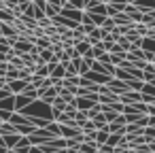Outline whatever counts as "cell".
Wrapping results in <instances>:
<instances>
[{
	"mask_svg": "<svg viewBox=\"0 0 155 153\" xmlns=\"http://www.w3.org/2000/svg\"><path fill=\"white\" fill-rule=\"evenodd\" d=\"M0 32H2V24H0ZM0 36H2V34H0Z\"/></svg>",
	"mask_w": 155,
	"mask_h": 153,
	"instance_id": "obj_33",
	"label": "cell"
},
{
	"mask_svg": "<svg viewBox=\"0 0 155 153\" xmlns=\"http://www.w3.org/2000/svg\"><path fill=\"white\" fill-rule=\"evenodd\" d=\"M66 106H68V102H66L64 98H60V96H58V98L53 100V104H51V108H55V111H60V113H64Z\"/></svg>",
	"mask_w": 155,
	"mask_h": 153,
	"instance_id": "obj_21",
	"label": "cell"
},
{
	"mask_svg": "<svg viewBox=\"0 0 155 153\" xmlns=\"http://www.w3.org/2000/svg\"><path fill=\"white\" fill-rule=\"evenodd\" d=\"M0 153H9V149H7V145L2 142V136H0Z\"/></svg>",
	"mask_w": 155,
	"mask_h": 153,
	"instance_id": "obj_32",
	"label": "cell"
},
{
	"mask_svg": "<svg viewBox=\"0 0 155 153\" xmlns=\"http://www.w3.org/2000/svg\"><path fill=\"white\" fill-rule=\"evenodd\" d=\"M113 22H115V26H134L132 19H130L125 13H117V15L113 17Z\"/></svg>",
	"mask_w": 155,
	"mask_h": 153,
	"instance_id": "obj_15",
	"label": "cell"
},
{
	"mask_svg": "<svg viewBox=\"0 0 155 153\" xmlns=\"http://www.w3.org/2000/svg\"><path fill=\"white\" fill-rule=\"evenodd\" d=\"M0 24H7V26H15L17 24V17L13 15V11H9L7 7L0 9Z\"/></svg>",
	"mask_w": 155,
	"mask_h": 153,
	"instance_id": "obj_8",
	"label": "cell"
},
{
	"mask_svg": "<svg viewBox=\"0 0 155 153\" xmlns=\"http://www.w3.org/2000/svg\"><path fill=\"white\" fill-rule=\"evenodd\" d=\"M13 94L9 91V87H2V89H0V100H7V98H11Z\"/></svg>",
	"mask_w": 155,
	"mask_h": 153,
	"instance_id": "obj_30",
	"label": "cell"
},
{
	"mask_svg": "<svg viewBox=\"0 0 155 153\" xmlns=\"http://www.w3.org/2000/svg\"><path fill=\"white\" fill-rule=\"evenodd\" d=\"M85 13H94V15L108 17V15H106V5H96V7H91V9H89V11H85Z\"/></svg>",
	"mask_w": 155,
	"mask_h": 153,
	"instance_id": "obj_22",
	"label": "cell"
},
{
	"mask_svg": "<svg viewBox=\"0 0 155 153\" xmlns=\"http://www.w3.org/2000/svg\"><path fill=\"white\" fill-rule=\"evenodd\" d=\"M30 147H32V145H30L28 136H21V138H19V142L15 145V149H13V151H15V153H28V151H30Z\"/></svg>",
	"mask_w": 155,
	"mask_h": 153,
	"instance_id": "obj_11",
	"label": "cell"
},
{
	"mask_svg": "<svg viewBox=\"0 0 155 153\" xmlns=\"http://www.w3.org/2000/svg\"><path fill=\"white\" fill-rule=\"evenodd\" d=\"M30 104H32V100H30V98H26L24 94L15 96V104H13V106H15V113H21V111H24L26 106H30Z\"/></svg>",
	"mask_w": 155,
	"mask_h": 153,
	"instance_id": "obj_9",
	"label": "cell"
},
{
	"mask_svg": "<svg viewBox=\"0 0 155 153\" xmlns=\"http://www.w3.org/2000/svg\"><path fill=\"white\" fill-rule=\"evenodd\" d=\"M30 83L28 81H21V79H15V81H9V91L13 94V96H19V94H24L26 91V87H28Z\"/></svg>",
	"mask_w": 155,
	"mask_h": 153,
	"instance_id": "obj_6",
	"label": "cell"
},
{
	"mask_svg": "<svg viewBox=\"0 0 155 153\" xmlns=\"http://www.w3.org/2000/svg\"><path fill=\"white\" fill-rule=\"evenodd\" d=\"M74 51H77L79 58H87V55H91V43L87 38L79 41V43H74Z\"/></svg>",
	"mask_w": 155,
	"mask_h": 153,
	"instance_id": "obj_7",
	"label": "cell"
},
{
	"mask_svg": "<svg viewBox=\"0 0 155 153\" xmlns=\"http://www.w3.org/2000/svg\"><path fill=\"white\" fill-rule=\"evenodd\" d=\"M140 49H142L144 53H155V38H153V36H144Z\"/></svg>",
	"mask_w": 155,
	"mask_h": 153,
	"instance_id": "obj_12",
	"label": "cell"
},
{
	"mask_svg": "<svg viewBox=\"0 0 155 153\" xmlns=\"http://www.w3.org/2000/svg\"><path fill=\"white\" fill-rule=\"evenodd\" d=\"M108 34H110V32H106V30H102V28H96V30H91V32L87 34V41H89V43H91V47H94V45L102 43Z\"/></svg>",
	"mask_w": 155,
	"mask_h": 153,
	"instance_id": "obj_5",
	"label": "cell"
},
{
	"mask_svg": "<svg viewBox=\"0 0 155 153\" xmlns=\"http://www.w3.org/2000/svg\"><path fill=\"white\" fill-rule=\"evenodd\" d=\"M51 68V79H66V68H64V64H53V66H49Z\"/></svg>",
	"mask_w": 155,
	"mask_h": 153,
	"instance_id": "obj_10",
	"label": "cell"
},
{
	"mask_svg": "<svg viewBox=\"0 0 155 153\" xmlns=\"http://www.w3.org/2000/svg\"><path fill=\"white\" fill-rule=\"evenodd\" d=\"M60 15L66 17V19H70V22H74V24H81V19H83V11H77V9H72L70 5H66V7L60 11Z\"/></svg>",
	"mask_w": 155,
	"mask_h": 153,
	"instance_id": "obj_3",
	"label": "cell"
},
{
	"mask_svg": "<svg viewBox=\"0 0 155 153\" xmlns=\"http://www.w3.org/2000/svg\"><path fill=\"white\" fill-rule=\"evenodd\" d=\"M102 30H106V32H113V30H115V22H113V17H106V19H104Z\"/></svg>",
	"mask_w": 155,
	"mask_h": 153,
	"instance_id": "obj_27",
	"label": "cell"
},
{
	"mask_svg": "<svg viewBox=\"0 0 155 153\" xmlns=\"http://www.w3.org/2000/svg\"><path fill=\"white\" fill-rule=\"evenodd\" d=\"M98 102H100V96H96V98H77V100H74V106H77V111L87 113V111L94 108Z\"/></svg>",
	"mask_w": 155,
	"mask_h": 153,
	"instance_id": "obj_2",
	"label": "cell"
},
{
	"mask_svg": "<svg viewBox=\"0 0 155 153\" xmlns=\"http://www.w3.org/2000/svg\"><path fill=\"white\" fill-rule=\"evenodd\" d=\"M24 96H26V98H30L32 102H36V100L41 98V94H38V89H36L34 85H28V87H26V91H24Z\"/></svg>",
	"mask_w": 155,
	"mask_h": 153,
	"instance_id": "obj_17",
	"label": "cell"
},
{
	"mask_svg": "<svg viewBox=\"0 0 155 153\" xmlns=\"http://www.w3.org/2000/svg\"><path fill=\"white\" fill-rule=\"evenodd\" d=\"M9 153H15V151H9Z\"/></svg>",
	"mask_w": 155,
	"mask_h": 153,
	"instance_id": "obj_34",
	"label": "cell"
},
{
	"mask_svg": "<svg viewBox=\"0 0 155 153\" xmlns=\"http://www.w3.org/2000/svg\"><path fill=\"white\" fill-rule=\"evenodd\" d=\"M108 136H110L108 130H98V132H96V145H98V147L106 145V142H108Z\"/></svg>",
	"mask_w": 155,
	"mask_h": 153,
	"instance_id": "obj_16",
	"label": "cell"
},
{
	"mask_svg": "<svg viewBox=\"0 0 155 153\" xmlns=\"http://www.w3.org/2000/svg\"><path fill=\"white\" fill-rule=\"evenodd\" d=\"M91 121H94V128H96V130H108V123H106L104 115H98V117H94Z\"/></svg>",
	"mask_w": 155,
	"mask_h": 153,
	"instance_id": "obj_19",
	"label": "cell"
},
{
	"mask_svg": "<svg viewBox=\"0 0 155 153\" xmlns=\"http://www.w3.org/2000/svg\"><path fill=\"white\" fill-rule=\"evenodd\" d=\"M98 115H102V104H100V102H98L94 108L87 111V119H94V117H98Z\"/></svg>",
	"mask_w": 155,
	"mask_h": 153,
	"instance_id": "obj_26",
	"label": "cell"
},
{
	"mask_svg": "<svg viewBox=\"0 0 155 153\" xmlns=\"http://www.w3.org/2000/svg\"><path fill=\"white\" fill-rule=\"evenodd\" d=\"M134 7H138L142 13H147V11H155V0H138Z\"/></svg>",
	"mask_w": 155,
	"mask_h": 153,
	"instance_id": "obj_14",
	"label": "cell"
},
{
	"mask_svg": "<svg viewBox=\"0 0 155 153\" xmlns=\"http://www.w3.org/2000/svg\"><path fill=\"white\" fill-rule=\"evenodd\" d=\"M98 153H115V149L110 145H102V147H98Z\"/></svg>",
	"mask_w": 155,
	"mask_h": 153,
	"instance_id": "obj_29",
	"label": "cell"
},
{
	"mask_svg": "<svg viewBox=\"0 0 155 153\" xmlns=\"http://www.w3.org/2000/svg\"><path fill=\"white\" fill-rule=\"evenodd\" d=\"M47 5H51V7H55V9H64L66 7V2H64V0H47Z\"/></svg>",
	"mask_w": 155,
	"mask_h": 153,
	"instance_id": "obj_28",
	"label": "cell"
},
{
	"mask_svg": "<svg viewBox=\"0 0 155 153\" xmlns=\"http://www.w3.org/2000/svg\"><path fill=\"white\" fill-rule=\"evenodd\" d=\"M19 138H21L19 134H9V136H2V142L7 145V149H9V151H13V149H15V145L19 142Z\"/></svg>",
	"mask_w": 155,
	"mask_h": 153,
	"instance_id": "obj_13",
	"label": "cell"
},
{
	"mask_svg": "<svg viewBox=\"0 0 155 153\" xmlns=\"http://www.w3.org/2000/svg\"><path fill=\"white\" fill-rule=\"evenodd\" d=\"M79 151L81 153H98V145L96 142H83V145H79Z\"/></svg>",
	"mask_w": 155,
	"mask_h": 153,
	"instance_id": "obj_20",
	"label": "cell"
},
{
	"mask_svg": "<svg viewBox=\"0 0 155 153\" xmlns=\"http://www.w3.org/2000/svg\"><path fill=\"white\" fill-rule=\"evenodd\" d=\"M87 2H89V0H70L68 5H70L72 9H77V11H83V13H85V7H87Z\"/></svg>",
	"mask_w": 155,
	"mask_h": 153,
	"instance_id": "obj_23",
	"label": "cell"
},
{
	"mask_svg": "<svg viewBox=\"0 0 155 153\" xmlns=\"http://www.w3.org/2000/svg\"><path fill=\"white\" fill-rule=\"evenodd\" d=\"M132 30H134V32H136L138 36H142V38H144V36L149 34V28H147L144 24H134V26H132Z\"/></svg>",
	"mask_w": 155,
	"mask_h": 153,
	"instance_id": "obj_24",
	"label": "cell"
},
{
	"mask_svg": "<svg viewBox=\"0 0 155 153\" xmlns=\"http://www.w3.org/2000/svg\"><path fill=\"white\" fill-rule=\"evenodd\" d=\"M38 94H41V102H45V104H53V100L58 98V87H47V89H38Z\"/></svg>",
	"mask_w": 155,
	"mask_h": 153,
	"instance_id": "obj_4",
	"label": "cell"
},
{
	"mask_svg": "<svg viewBox=\"0 0 155 153\" xmlns=\"http://www.w3.org/2000/svg\"><path fill=\"white\" fill-rule=\"evenodd\" d=\"M106 87H108V91H110V94H115V96H123V94H127V91H130L127 83H125V81H121V79H117V77H113V79L106 83Z\"/></svg>",
	"mask_w": 155,
	"mask_h": 153,
	"instance_id": "obj_1",
	"label": "cell"
},
{
	"mask_svg": "<svg viewBox=\"0 0 155 153\" xmlns=\"http://www.w3.org/2000/svg\"><path fill=\"white\" fill-rule=\"evenodd\" d=\"M127 87H130L132 91H140V94H142L144 81H140V79H130V81H127Z\"/></svg>",
	"mask_w": 155,
	"mask_h": 153,
	"instance_id": "obj_18",
	"label": "cell"
},
{
	"mask_svg": "<svg viewBox=\"0 0 155 153\" xmlns=\"http://www.w3.org/2000/svg\"><path fill=\"white\" fill-rule=\"evenodd\" d=\"M108 53H113V55H115V53H125V51H123V49H121V47H119V45L115 43V45L110 47V51H108Z\"/></svg>",
	"mask_w": 155,
	"mask_h": 153,
	"instance_id": "obj_31",
	"label": "cell"
},
{
	"mask_svg": "<svg viewBox=\"0 0 155 153\" xmlns=\"http://www.w3.org/2000/svg\"><path fill=\"white\" fill-rule=\"evenodd\" d=\"M79 130H81L83 134H89V132H96V128H94V121H91V119H87V121H83V123L79 125Z\"/></svg>",
	"mask_w": 155,
	"mask_h": 153,
	"instance_id": "obj_25",
	"label": "cell"
}]
</instances>
